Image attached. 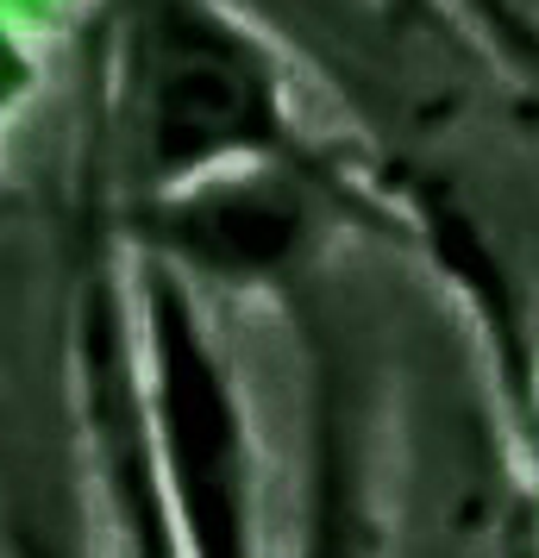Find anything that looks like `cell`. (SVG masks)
Here are the masks:
<instances>
[{
  "label": "cell",
  "mask_w": 539,
  "mask_h": 558,
  "mask_svg": "<svg viewBox=\"0 0 539 558\" xmlns=\"http://www.w3.org/2000/svg\"><path fill=\"white\" fill-rule=\"evenodd\" d=\"M163 383H170V433H176L182 458V489H188V514L213 553L232 546V421L226 402L207 377L195 345H182V327L170 314L163 327Z\"/></svg>",
  "instance_id": "1"
},
{
  "label": "cell",
  "mask_w": 539,
  "mask_h": 558,
  "mask_svg": "<svg viewBox=\"0 0 539 558\" xmlns=\"http://www.w3.org/2000/svg\"><path fill=\"white\" fill-rule=\"evenodd\" d=\"M252 82L220 45H188L163 70V138L170 151H207L238 132Z\"/></svg>",
  "instance_id": "2"
}]
</instances>
